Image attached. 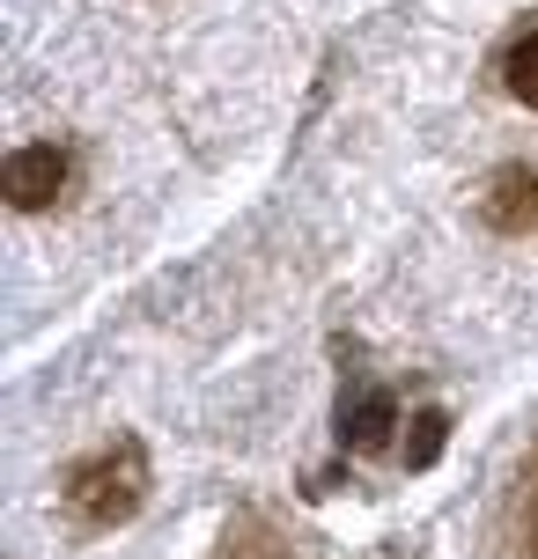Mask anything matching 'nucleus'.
Here are the masks:
<instances>
[{
  "label": "nucleus",
  "instance_id": "20e7f679",
  "mask_svg": "<svg viewBox=\"0 0 538 559\" xmlns=\"http://www.w3.org/2000/svg\"><path fill=\"white\" fill-rule=\"evenodd\" d=\"M487 222L494 228H531L538 222V169H502L494 192H487Z\"/></svg>",
  "mask_w": 538,
  "mask_h": 559
},
{
  "label": "nucleus",
  "instance_id": "39448f33",
  "mask_svg": "<svg viewBox=\"0 0 538 559\" xmlns=\"http://www.w3.org/2000/svg\"><path fill=\"white\" fill-rule=\"evenodd\" d=\"M443 442H451V413L421 405V413L406 419V472H428V464L443 456Z\"/></svg>",
  "mask_w": 538,
  "mask_h": 559
},
{
  "label": "nucleus",
  "instance_id": "7ed1b4c3",
  "mask_svg": "<svg viewBox=\"0 0 538 559\" xmlns=\"http://www.w3.org/2000/svg\"><path fill=\"white\" fill-rule=\"evenodd\" d=\"M391 427H398L391 391H362L354 405H340V442L347 449H384V442H391Z\"/></svg>",
  "mask_w": 538,
  "mask_h": 559
},
{
  "label": "nucleus",
  "instance_id": "423d86ee",
  "mask_svg": "<svg viewBox=\"0 0 538 559\" xmlns=\"http://www.w3.org/2000/svg\"><path fill=\"white\" fill-rule=\"evenodd\" d=\"M502 82H510V96L524 104V111H538V29H524L510 45V59H502Z\"/></svg>",
  "mask_w": 538,
  "mask_h": 559
},
{
  "label": "nucleus",
  "instance_id": "f257e3e1",
  "mask_svg": "<svg viewBox=\"0 0 538 559\" xmlns=\"http://www.w3.org/2000/svg\"><path fill=\"white\" fill-rule=\"evenodd\" d=\"M141 501H148V456H141V442H112V449H96L89 464L67 472V508L82 515L89 531L126 523Z\"/></svg>",
  "mask_w": 538,
  "mask_h": 559
},
{
  "label": "nucleus",
  "instance_id": "f03ea898",
  "mask_svg": "<svg viewBox=\"0 0 538 559\" xmlns=\"http://www.w3.org/2000/svg\"><path fill=\"white\" fill-rule=\"evenodd\" d=\"M59 192H67V155H59L52 140L8 155V206H15V214H37V206H52Z\"/></svg>",
  "mask_w": 538,
  "mask_h": 559
},
{
  "label": "nucleus",
  "instance_id": "0eeeda50",
  "mask_svg": "<svg viewBox=\"0 0 538 559\" xmlns=\"http://www.w3.org/2000/svg\"><path fill=\"white\" fill-rule=\"evenodd\" d=\"M531 559H538V501H531Z\"/></svg>",
  "mask_w": 538,
  "mask_h": 559
}]
</instances>
